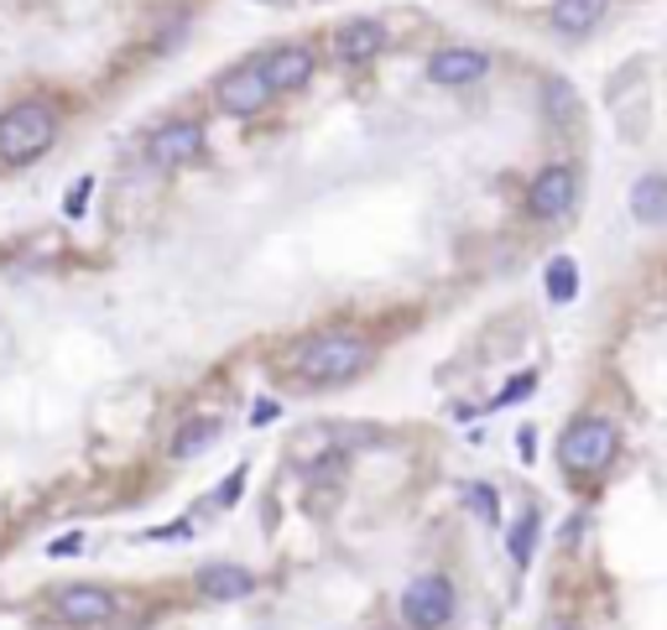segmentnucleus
Segmentation results:
<instances>
[{
    "mask_svg": "<svg viewBox=\"0 0 667 630\" xmlns=\"http://www.w3.org/2000/svg\"><path fill=\"white\" fill-rule=\"evenodd\" d=\"M371 339H360L350 328H329V334H313L303 349H297V375L309 380V386H344V380H355L365 365H371Z\"/></svg>",
    "mask_w": 667,
    "mask_h": 630,
    "instance_id": "1",
    "label": "nucleus"
},
{
    "mask_svg": "<svg viewBox=\"0 0 667 630\" xmlns=\"http://www.w3.org/2000/svg\"><path fill=\"white\" fill-rule=\"evenodd\" d=\"M52 136H58L52 104H42V100L11 104V110L0 115V162H6V167H27V162H37V156L48 152Z\"/></svg>",
    "mask_w": 667,
    "mask_h": 630,
    "instance_id": "2",
    "label": "nucleus"
},
{
    "mask_svg": "<svg viewBox=\"0 0 667 630\" xmlns=\"http://www.w3.org/2000/svg\"><path fill=\"white\" fill-rule=\"evenodd\" d=\"M558 459H564V469H574V475H599L605 464L616 459V427L605 423V417L568 423V433L558 438Z\"/></svg>",
    "mask_w": 667,
    "mask_h": 630,
    "instance_id": "3",
    "label": "nucleus"
},
{
    "mask_svg": "<svg viewBox=\"0 0 667 630\" xmlns=\"http://www.w3.org/2000/svg\"><path fill=\"white\" fill-rule=\"evenodd\" d=\"M402 620L412 630H444L454 620V583L444 573H423L402 589Z\"/></svg>",
    "mask_w": 667,
    "mask_h": 630,
    "instance_id": "4",
    "label": "nucleus"
},
{
    "mask_svg": "<svg viewBox=\"0 0 667 630\" xmlns=\"http://www.w3.org/2000/svg\"><path fill=\"white\" fill-rule=\"evenodd\" d=\"M52 614L63 626H110L120 614V599L110 589H100V583H63L52 595Z\"/></svg>",
    "mask_w": 667,
    "mask_h": 630,
    "instance_id": "5",
    "label": "nucleus"
},
{
    "mask_svg": "<svg viewBox=\"0 0 667 630\" xmlns=\"http://www.w3.org/2000/svg\"><path fill=\"white\" fill-rule=\"evenodd\" d=\"M214 100H220L224 115H256L261 104L272 100V84H266L261 63H235V69L220 73V84H214Z\"/></svg>",
    "mask_w": 667,
    "mask_h": 630,
    "instance_id": "6",
    "label": "nucleus"
},
{
    "mask_svg": "<svg viewBox=\"0 0 667 630\" xmlns=\"http://www.w3.org/2000/svg\"><path fill=\"white\" fill-rule=\"evenodd\" d=\"M574 199H579L574 167H548V172H537V183H532V193H527V209L537 220H564L568 209H574Z\"/></svg>",
    "mask_w": 667,
    "mask_h": 630,
    "instance_id": "7",
    "label": "nucleus"
},
{
    "mask_svg": "<svg viewBox=\"0 0 667 630\" xmlns=\"http://www.w3.org/2000/svg\"><path fill=\"white\" fill-rule=\"evenodd\" d=\"M204 152V125L199 120H178V125H162L152 136V162L156 167H183Z\"/></svg>",
    "mask_w": 667,
    "mask_h": 630,
    "instance_id": "8",
    "label": "nucleus"
},
{
    "mask_svg": "<svg viewBox=\"0 0 667 630\" xmlns=\"http://www.w3.org/2000/svg\"><path fill=\"white\" fill-rule=\"evenodd\" d=\"M485 69H491V58L475 48H444L428 58L433 84H475V79H485Z\"/></svg>",
    "mask_w": 667,
    "mask_h": 630,
    "instance_id": "9",
    "label": "nucleus"
},
{
    "mask_svg": "<svg viewBox=\"0 0 667 630\" xmlns=\"http://www.w3.org/2000/svg\"><path fill=\"white\" fill-rule=\"evenodd\" d=\"M261 73L272 94H287V89H303L313 79V52L309 48H276L272 58H261Z\"/></svg>",
    "mask_w": 667,
    "mask_h": 630,
    "instance_id": "10",
    "label": "nucleus"
},
{
    "mask_svg": "<svg viewBox=\"0 0 667 630\" xmlns=\"http://www.w3.org/2000/svg\"><path fill=\"white\" fill-rule=\"evenodd\" d=\"M251 589H256V573L240 568V562H209L204 573H199V595L220 599V604H230V599H251Z\"/></svg>",
    "mask_w": 667,
    "mask_h": 630,
    "instance_id": "11",
    "label": "nucleus"
},
{
    "mask_svg": "<svg viewBox=\"0 0 667 630\" xmlns=\"http://www.w3.org/2000/svg\"><path fill=\"white\" fill-rule=\"evenodd\" d=\"M386 48V32H381V21L360 17V21H344L340 32H334V52H340L344 63H365V58H376Z\"/></svg>",
    "mask_w": 667,
    "mask_h": 630,
    "instance_id": "12",
    "label": "nucleus"
},
{
    "mask_svg": "<svg viewBox=\"0 0 667 630\" xmlns=\"http://www.w3.org/2000/svg\"><path fill=\"white\" fill-rule=\"evenodd\" d=\"M605 6H610V0H553V27L568 37H584L605 17Z\"/></svg>",
    "mask_w": 667,
    "mask_h": 630,
    "instance_id": "13",
    "label": "nucleus"
},
{
    "mask_svg": "<svg viewBox=\"0 0 667 630\" xmlns=\"http://www.w3.org/2000/svg\"><path fill=\"white\" fill-rule=\"evenodd\" d=\"M631 214L641 224H667V177H641L631 187Z\"/></svg>",
    "mask_w": 667,
    "mask_h": 630,
    "instance_id": "14",
    "label": "nucleus"
},
{
    "mask_svg": "<svg viewBox=\"0 0 667 630\" xmlns=\"http://www.w3.org/2000/svg\"><path fill=\"white\" fill-rule=\"evenodd\" d=\"M214 438H220V423H214V417H193V423L172 438V459H199Z\"/></svg>",
    "mask_w": 667,
    "mask_h": 630,
    "instance_id": "15",
    "label": "nucleus"
},
{
    "mask_svg": "<svg viewBox=\"0 0 667 630\" xmlns=\"http://www.w3.org/2000/svg\"><path fill=\"white\" fill-rule=\"evenodd\" d=\"M574 292H579V272H574V261H568V256H558L548 266V297H553V303H568Z\"/></svg>",
    "mask_w": 667,
    "mask_h": 630,
    "instance_id": "16",
    "label": "nucleus"
},
{
    "mask_svg": "<svg viewBox=\"0 0 667 630\" xmlns=\"http://www.w3.org/2000/svg\"><path fill=\"white\" fill-rule=\"evenodd\" d=\"M532 537H537V511H527V516H522V521L512 527V558H516V562L532 558Z\"/></svg>",
    "mask_w": 667,
    "mask_h": 630,
    "instance_id": "17",
    "label": "nucleus"
},
{
    "mask_svg": "<svg viewBox=\"0 0 667 630\" xmlns=\"http://www.w3.org/2000/svg\"><path fill=\"white\" fill-rule=\"evenodd\" d=\"M548 110L553 115H574V89H568L564 79H553L548 84Z\"/></svg>",
    "mask_w": 667,
    "mask_h": 630,
    "instance_id": "18",
    "label": "nucleus"
},
{
    "mask_svg": "<svg viewBox=\"0 0 667 630\" xmlns=\"http://www.w3.org/2000/svg\"><path fill=\"white\" fill-rule=\"evenodd\" d=\"M469 506H475L485 521H496V495L485 490V485H469Z\"/></svg>",
    "mask_w": 667,
    "mask_h": 630,
    "instance_id": "19",
    "label": "nucleus"
},
{
    "mask_svg": "<svg viewBox=\"0 0 667 630\" xmlns=\"http://www.w3.org/2000/svg\"><path fill=\"white\" fill-rule=\"evenodd\" d=\"M89 204V177H84V183H79V187H73V193H69V214H79V209H84Z\"/></svg>",
    "mask_w": 667,
    "mask_h": 630,
    "instance_id": "20",
    "label": "nucleus"
},
{
    "mask_svg": "<svg viewBox=\"0 0 667 630\" xmlns=\"http://www.w3.org/2000/svg\"><path fill=\"white\" fill-rule=\"evenodd\" d=\"M79 542H84V537H58V542H52V558H63V552H79Z\"/></svg>",
    "mask_w": 667,
    "mask_h": 630,
    "instance_id": "21",
    "label": "nucleus"
},
{
    "mask_svg": "<svg viewBox=\"0 0 667 630\" xmlns=\"http://www.w3.org/2000/svg\"><path fill=\"white\" fill-rule=\"evenodd\" d=\"M548 630H568V626H548Z\"/></svg>",
    "mask_w": 667,
    "mask_h": 630,
    "instance_id": "22",
    "label": "nucleus"
}]
</instances>
